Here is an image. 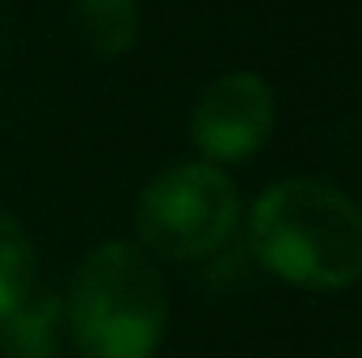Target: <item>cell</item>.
<instances>
[{"label":"cell","mask_w":362,"mask_h":358,"mask_svg":"<svg viewBox=\"0 0 362 358\" xmlns=\"http://www.w3.org/2000/svg\"><path fill=\"white\" fill-rule=\"evenodd\" d=\"M358 358H362V350H358Z\"/></svg>","instance_id":"obj_8"},{"label":"cell","mask_w":362,"mask_h":358,"mask_svg":"<svg viewBox=\"0 0 362 358\" xmlns=\"http://www.w3.org/2000/svg\"><path fill=\"white\" fill-rule=\"evenodd\" d=\"M76 30L93 55L118 59L139 38V0H72Z\"/></svg>","instance_id":"obj_6"},{"label":"cell","mask_w":362,"mask_h":358,"mask_svg":"<svg viewBox=\"0 0 362 358\" xmlns=\"http://www.w3.org/2000/svg\"><path fill=\"white\" fill-rule=\"evenodd\" d=\"M64 346H68V325L59 291H30L8 316H0L4 358H59Z\"/></svg>","instance_id":"obj_5"},{"label":"cell","mask_w":362,"mask_h":358,"mask_svg":"<svg viewBox=\"0 0 362 358\" xmlns=\"http://www.w3.org/2000/svg\"><path fill=\"white\" fill-rule=\"evenodd\" d=\"M278 101L266 76L228 72L198 93L189 110V139L206 165H245L274 135Z\"/></svg>","instance_id":"obj_4"},{"label":"cell","mask_w":362,"mask_h":358,"mask_svg":"<svg viewBox=\"0 0 362 358\" xmlns=\"http://www.w3.org/2000/svg\"><path fill=\"white\" fill-rule=\"evenodd\" d=\"M34 278H38V253L30 232L8 211H0V316H8L30 291H38Z\"/></svg>","instance_id":"obj_7"},{"label":"cell","mask_w":362,"mask_h":358,"mask_svg":"<svg viewBox=\"0 0 362 358\" xmlns=\"http://www.w3.org/2000/svg\"><path fill=\"white\" fill-rule=\"evenodd\" d=\"M59 299L81 358H156L169 333V282L135 241L89 249Z\"/></svg>","instance_id":"obj_2"},{"label":"cell","mask_w":362,"mask_h":358,"mask_svg":"<svg viewBox=\"0 0 362 358\" xmlns=\"http://www.w3.org/2000/svg\"><path fill=\"white\" fill-rule=\"evenodd\" d=\"M240 215V190L219 165L181 161L144 185L131 224L152 262H206L236 236Z\"/></svg>","instance_id":"obj_3"},{"label":"cell","mask_w":362,"mask_h":358,"mask_svg":"<svg viewBox=\"0 0 362 358\" xmlns=\"http://www.w3.org/2000/svg\"><path fill=\"white\" fill-rule=\"evenodd\" d=\"M249 253L270 278L299 291L362 282V207L316 178H282L249 207Z\"/></svg>","instance_id":"obj_1"}]
</instances>
